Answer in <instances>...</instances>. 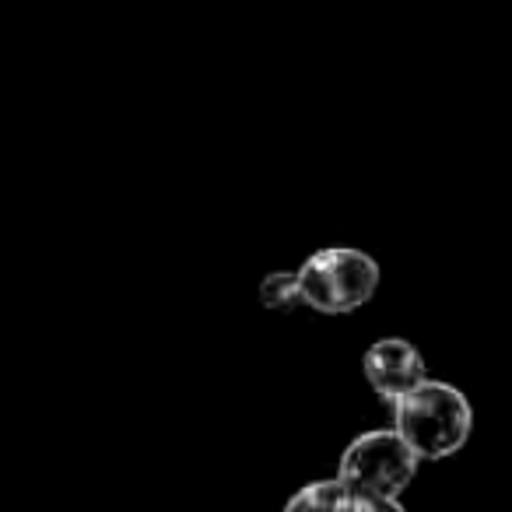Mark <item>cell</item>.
I'll use <instances>...</instances> for the list:
<instances>
[{
    "label": "cell",
    "mask_w": 512,
    "mask_h": 512,
    "mask_svg": "<svg viewBox=\"0 0 512 512\" xmlns=\"http://www.w3.org/2000/svg\"><path fill=\"white\" fill-rule=\"evenodd\" d=\"M393 428L411 442L421 460H449L474 432V407L463 390L425 379L393 404Z\"/></svg>",
    "instance_id": "7a4b0ae2"
},
{
    "label": "cell",
    "mask_w": 512,
    "mask_h": 512,
    "mask_svg": "<svg viewBox=\"0 0 512 512\" xmlns=\"http://www.w3.org/2000/svg\"><path fill=\"white\" fill-rule=\"evenodd\" d=\"M421 456L397 428H376L344 449L337 477L348 484V512H400V491L414 481Z\"/></svg>",
    "instance_id": "6da1fadb"
},
{
    "label": "cell",
    "mask_w": 512,
    "mask_h": 512,
    "mask_svg": "<svg viewBox=\"0 0 512 512\" xmlns=\"http://www.w3.org/2000/svg\"><path fill=\"white\" fill-rule=\"evenodd\" d=\"M362 372L369 379V386L379 393L383 400L397 404L400 397L414 390V386L425 383V358L404 337H383L376 341L362 358Z\"/></svg>",
    "instance_id": "277c9868"
},
{
    "label": "cell",
    "mask_w": 512,
    "mask_h": 512,
    "mask_svg": "<svg viewBox=\"0 0 512 512\" xmlns=\"http://www.w3.org/2000/svg\"><path fill=\"white\" fill-rule=\"evenodd\" d=\"M302 302L323 316H344L372 302L379 288V264L351 246L316 249L299 267Z\"/></svg>",
    "instance_id": "3957f363"
},
{
    "label": "cell",
    "mask_w": 512,
    "mask_h": 512,
    "mask_svg": "<svg viewBox=\"0 0 512 512\" xmlns=\"http://www.w3.org/2000/svg\"><path fill=\"white\" fill-rule=\"evenodd\" d=\"M260 302L267 309H292L302 302V285H299V271H278L267 274L260 281Z\"/></svg>",
    "instance_id": "8992f818"
},
{
    "label": "cell",
    "mask_w": 512,
    "mask_h": 512,
    "mask_svg": "<svg viewBox=\"0 0 512 512\" xmlns=\"http://www.w3.org/2000/svg\"><path fill=\"white\" fill-rule=\"evenodd\" d=\"M351 491L341 477H323V481H309L288 498V512H348Z\"/></svg>",
    "instance_id": "5b68a950"
}]
</instances>
